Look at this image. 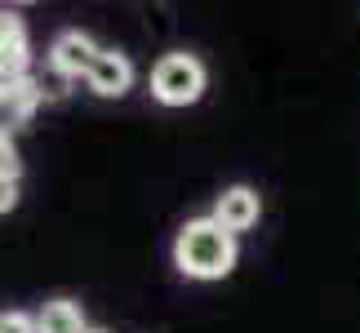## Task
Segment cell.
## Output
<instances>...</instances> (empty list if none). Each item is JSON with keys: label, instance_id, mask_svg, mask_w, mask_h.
I'll return each mask as SVG.
<instances>
[{"label": "cell", "instance_id": "4fadbf2b", "mask_svg": "<svg viewBox=\"0 0 360 333\" xmlns=\"http://www.w3.org/2000/svg\"><path fill=\"white\" fill-rule=\"evenodd\" d=\"M89 333H107V329H89Z\"/></svg>", "mask_w": 360, "mask_h": 333}, {"label": "cell", "instance_id": "3957f363", "mask_svg": "<svg viewBox=\"0 0 360 333\" xmlns=\"http://www.w3.org/2000/svg\"><path fill=\"white\" fill-rule=\"evenodd\" d=\"M98 40L89 32H80V27H67V32L53 36L49 45V72L58 80H89L94 63H98Z\"/></svg>", "mask_w": 360, "mask_h": 333}, {"label": "cell", "instance_id": "7a4b0ae2", "mask_svg": "<svg viewBox=\"0 0 360 333\" xmlns=\"http://www.w3.org/2000/svg\"><path fill=\"white\" fill-rule=\"evenodd\" d=\"M205 63L187 49H174V53H160L156 67H151V98L160 107H191L200 103L205 93Z\"/></svg>", "mask_w": 360, "mask_h": 333}, {"label": "cell", "instance_id": "30bf717a", "mask_svg": "<svg viewBox=\"0 0 360 333\" xmlns=\"http://www.w3.org/2000/svg\"><path fill=\"white\" fill-rule=\"evenodd\" d=\"M0 333H40V329H36V315L27 311H0Z\"/></svg>", "mask_w": 360, "mask_h": 333}, {"label": "cell", "instance_id": "277c9868", "mask_svg": "<svg viewBox=\"0 0 360 333\" xmlns=\"http://www.w3.org/2000/svg\"><path fill=\"white\" fill-rule=\"evenodd\" d=\"M45 103V85L36 76H22V80H5L0 85V133H18L27 120L36 116V107Z\"/></svg>", "mask_w": 360, "mask_h": 333}, {"label": "cell", "instance_id": "5b68a950", "mask_svg": "<svg viewBox=\"0 0 360 333\" xmlns=\"http://www.w3.org/2000/svg\"><path fill=\"white\" fill-rule=\"evenodd\" d=\"M214 218L223 222L231 235H240V231H249V227H258V218H262V196H258L254 187L236 183V187H227L223 196L214 200Z\"/></svg>", "mask_w": 360, "mask_h": 333}, {"label": "cell", "instance_id": "52a82bcc", "mask_svg": "<svg viewBox=\"0 0 360 333\" xmlns=\"http://www.w3.org/2000/svg\"><path fill=\"white\" fill-rule=\"evenodd\" d=\"M85 85L98 93V98H124V93L134 89V63H129V53H120V49H103Z\"/></svg>", "mask_w": 360, "mask_h": 333}, {"label": "cell", "instance_id": "ba28073f", "mask_svg": "<svg viewBox=\"0 0 360 333\" xmlns=\"http://www.w3.org/2000/svg\"><path fill=\"white\" fill-rule=\"evenodd\" d=\"M36 329L40 333H89V320H85V307L72 298H53L36 311Z\"/></svg>", "mask_w": 360, "mask_h": 333}, {"label": "cell", "instance_id": "6da1fadb", "mask_svg": "<svg viewBox=\"0 0 360 333\" xmlns=\"http://www.w3.org/2000/svg\"><path fill=\"white\" fill-rule=\"evenodd\" d=\"M236 235H231L214 214L205 218H187L174 235V267L187 280H223L236 271Z\"/></svg>", "mask_w": 360, "mask_h": 333}, {"label": "cell", "instance_id": "8992f818", "mask_svg": "<svg viewBox=\"0 0 360 333\" xmlns=\"http://www.w3.org/2000/svg\"><path fill=\"white\" fill-rule=\"evenodd\" d=\"M22 76H32V36H27V22L18 13H9L5 32H0V85Z\"/></svg>", "mask_w": 360, "mask_h": 333}, {"label": "cell", "instance_id": "8fae6325", "mask_svg": "<svg viewBox=\"0 0 360 333\" xmlns=\"http://www.w3.org/2000/svg\"><path fill=\"white\" fill-rule=\"evenodd\" d=\"M18 204V183H0V214H13Z\"/></svg>", "mask_w": 360, "mask_h": 333}, {"label": "cell", "instance_id": "7c38bea8", "mask_svg": "<svg viewBox=\"0 0 360 333\" xmlns=\"http://www.w3.org/2000/svg\"><path fill=\"white\" fill-rule=\"evenodd\" d=\"M5 18H9V13H5V9H0V32H5Z\"/></svg>", "mask_w": 360, "mask_h": 333}, {"label": "cell", "instance_id": "9c48e42d", "mask_svg": "<svg viewBox=\"0 0 360 333\" xmlns=\"http://www.w3.org/2000/svg\"><path fill=\"white\" fill-rule=\"evenodd\" d=\"M18 174H22V156L13 147V138L0 133V183H18Z\"/></svg>", "mask_w": 360, "mask_h": 333}]
</instances>
